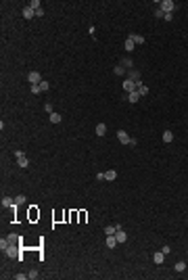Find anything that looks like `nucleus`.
<instances>
[{
  "label": "nucleus",
  "mask_w": 188,
  "mask_h": 280,
  "mask_svg": "<svg viewBox=\"0 0 188 280\" xmlns=\"http://www.w3.org/2000/svg\"><path fill=\"white\" fill-rule=\"evenodd\" d=\"M4 253H6L9 257H13V259H21V257H19V243H11Z\"/></svg>",
  "instance_id": "f257e3e1"
},
{
  "label": "nucleus",
  "mask_w": 188,
  "mask_h": 280,
  "mask_svg": "<svg viewBox=\"0 0 188 280\" xmlns=\"http://www.w3.org/2000/svg\"><path fill=\"white\" fill-rule=\"evenodd\" d=\"M15 157H17V165H19V167H29V159H27V157H25V153H21V151H17L15 153Z\"/></svg>",
  "instance_id": "f03ea898"
},
{
  "label": "nucleus",
  "mask_w": 188,
  "mask_h": 280,
  "mask_svg": "<svg viewBox=\"0 0 188 280\" xmlns=\"http://www.w3.org/2000/svg\"><path fill=\"white\" fill-rule=\"evenodd\" d=\"M157 6L161 9L163 13H174V9H176V4L171 2V0H163V2H157Z\"/></svg>",
  "instance_id": "7ed1b4c3"
},
{
  "label": "nucleus",
  "mask_w": 188,
  "mask_h": 280,
  "mask_svg": "<svg viewBox=\"0 0 188 280\" xmlns=\"http://www.w3.org/2000/svg\"><path fill=\"white\" fill-rule=\"evenodd\" d=\"M27 80H29V84H42L44 80H42V73H38V71H29L27 73Z\"/></svg>",
  "instance_id": "20e7f679"
},
{
  "label": "nucleus",
  "mask_w": 188,
  "mask_h": 280,
  "mask_svg": "<svg viewBox=\"0 0 188 280\" xmlns=\"http://www.w3.org/2000/svg\"><path fill=\"white\" fill-rule=\"evenodd\" d=\"M140 78H142V75H140V71H136V69H132V71L128 73V80H132V82L136 84V86H140V84H142Z\"/></svg>",
  "instance_id": "39448f33"
},
{
  "label": "nucleus",
  "mask_w": 188,
  "mask_h": 280,
  "mask_svg": "<svg viewBox=\"0 0 188 280\" xmlns=\"http://www.w3.org/2000/svg\"><path fill=\"white\" fill-rule=\"evenodd\" d=\"M123 90H126V94H130V92H136L138 90V86L132 82V80H123Z\"/></svg>",
  "instance_id": "423d86ee"
},
{
  "label": "nucleus",
  "mask_w": 188,
  "mask_h": 280,
  "mask_svg": "<svg viewBox=\"0 0 188 280\" xmlns=\"http://www.w3.org/2000/svg\"><path fill=\"white\" fill-rule=\"evenodd\" d=\"M117 140L121 142V144H130V140H132V138L128 136V132H126V130H119V132H117Z\"/></svg>",
  "instance_id": "0eeeda50"
},
{
  "label": "nucleus",
  "mask_w": 188,
  "mask_h": 280,
  "mask_svg": "<svg viewBox=\"0 0 188 280\" xmlns=\"http://www.w3.org/2000/svg\"><path fill=\"white\" fill-rule=\"evenodd\" d=\"M105 245L109 247V249H115V247H117V238H115V234H107Z\"/></svg>",
  "instance_id": "6e6552de"
},
{
  "label": "nucleus",
  "mask_w": 188,
  "mask_h": 280,
  "mask_svg": "<svg viewBox=\"0 0 188 280\" xmlns=\"http://www.w3.org/2000/svg\"><path fill=\"white\" fill-rule=\"evenodd\" d=\"M115 238H117V243H126V240H128V232L121 230V226H119L117 232H115Z\"/></svg>",
  "instance_id": "1a4fd4ad"
},
{
  "label": "nucleus",
  "mask_w": 188,
  "mask_h": 280,
  "mask_svg": "<svg viewBox=\"0 0 188 280\" xmlns=\"http://www.w3.org/2000/svg\"><path fill=\"white\" fill-rule=\"evenodd\" d=\"M128 38L132 40V42H134V44H144V42H146V40H144V38H142L140 34H130Z\"/></svg>",
  "instance_id": "9d476101"
},
{
  "label": "nucleus",
  "mask_w": 188,
  "mask_h": 280,
  "mask_svg": "<svg viewBox=\"0 0 188 280\" xmlns=\"http://www.w3.org/2000/svg\"><path fill=\"white\" fill-rule=\"evenodd\" d=\"M163 259H165V253H163V251H157V253L153 255V261L157 263V266H161V263H163Z\"/></svg>",
  "instance_id": "9b49d317"
},
{
  "label": "nucleus",
  "mask_w": 188,
  "mask_h": 280,
  "mask_svg": "<svg viewBox=\"0 0 188 280\" xmlns=\"http://www.w3.org/2000/svg\"><path fill=\"white\" fill-rule=\"evenodd\" d=\"M126 98H128L130 103H138V100H140L142 96L138 94V90H136V92H130V94H126Z\"/></svg>",
  "instance_id": "f8f14e48"
},
{
  "label": "nucleus",
  "mask_w": 188,
  "mask_h": 280,
  "mask_svg": "<svg viewBox=\"0 0 188 280\" xmlns=\"http://www.w3.org/2000/svg\"><path fill=\"white\" fill-rule=\"evenodd\" d=\"M115 178H117V172H115V169H109V172H105V180H107V182H113Z\"/></svg>",
  "instance_id": "ddd939ff"
},
{
  "label": "nucleus",
  "mask_w": 188,
  "mask_h": 280,
  "mask_svg": "<svg viewBox=\"0 0 188 280\" xmlns=\"http://www.w3.org/2000/svg\"><path fill=\"white\" fill-rule=\"evenodd\" d=\"M23 17L25 19H32V17H36V11L32 9V6H25L23 9Z\"/></svg>",
  "instance_id": "4468645a"
},
{
  "label": "nucleus",
  "mask_w": 188,
  "mask_h": 280,
  "mask_svg": "<svg viewBox=\"0 0 188 280\" xmlns=\"http://www.w3.org/2000/svg\"><path fill=\"white\" fill-rule=\"evenodd\" d=\"M2 207H15V199H11V197H2Z\"/></svg>",
  "instance_id": "2eb2a0df"
},
{
  "label": "nucleus",
  "mask_w": 188,
  "mask_h": 280,
  "mask_svg": "<svg viewBox=\"0 0 188 280\" xmlns=\"http://www.w3.org/2000/svg\"><path fill=\"white\" fill-rule=\"evenodd\" d=\"M107 134V126L105 123H96V136H105Z\"/></svg>",
  "instance_id": "dca6fc26"
},
{
  "label": "nucleus",
  "mask_w": 188,
  "mask_h": 280,
  "mask_svg": "<svg viewBox=\"0 0 188 280\" xmlns=\"http://www.w3.org/2000/svg\"><path fill=\"white\" fill-rule=\"evenodd\" d=\"M61 121H63L61 113H50V123H61Z\"/></svg>",
  "instance_id": "f3484780"
},
{
  "label": "nucleus",
  "mask_w": 188,
  "mask_h": 280,
  "mask_svg": "<svg viewBox=\"0 0 188 280\" xmlns=\"http://www.w3.org/2000/svg\"><path fill=\"white\" fill-rule=\"evenodd\" d=\"M171 140H174V134H171V130H165V132H163V142H167V144H169Z\"/></svg>",
  "instance_id": "a211bd4d"
},
{
  "label": "nucleus",
  "mask_w": 188,
  "mask_h": 280,
  "mask_svg": "<svg viewBox=\"0 0 188 280\" xmlns=\"http://www.w3.org/2000/svg\"><path fill=\"white\" fill-rule=\"evenodd\" d=\"M25 195H19V197H15V207H19V205H25Z\"/></svg>",
  "instance_id": "6ab92c4d"
},
{
  "label": "nucleus",
  "mask_w": 188,
  "mask_h": 280,
  "mask_svg": "<svg viewBox=\"0 0 188 280\" xmlns=\"http://www.w3.org/2000/svg\"><path fill=\"white\" fill-rule=\"evenodd\" d=\"M113 73H115V75H119V78H121V75H123V73H126V69H123V65H115V69H113Z\"/></svg>",
  "instance_id": "aec40b11"
},
{
  "label": "nucleus",
  "mask_w": 188,
  "mask_h": 280,
  "mask_svg": "<svg viewBox=\"0 0 188 280\" xmlns=\"http://www.w3.org/2000/svg\"><path fill=\"white\" fill-rule=\"evenodd\" d=\"M138 94H140V96H146V94H149V86L140 84V86H138Z\"/></svg>",
  "instance_id": "412c9836"
},
{
  "label": "nucleus",
  "mask_w": 188,
  "mask_h": 280,
  "mask_svg": "<svg viewBox=\"0 0 188 280\" xmlns=\"http://www.w3.org/2000/svg\"><path fill=\"white\" fill-rule=\"evenodd\" d=\"M9 245H11V240H9V238H2V240H0V249H2V251H6V249H9Z\"/></svg>",
  "instance_id": "4be33fe9"
},
{
  "label": "nucleus",
  "mask_w": 188,
  "mask_h": 280,
  "mask_svg": "<svg viewBox=\"0 0 188 280\" xmlns=\"http://www.w3.org/2000/svg\"><path fill=\"white\" fill-rule=\"evenodd\" d=\"M117 228H119V226H107L105 234H115V232H117Z\"/></svg>",
  "instance_id": "5701e85b"
},
{
  "label": "nucleus",
  "mask_w": 188,
  "mask_h": 280,
  "mask_svg": "<svg viewBox=\"0 0 188 280\" xmlns=\"http://www.w3.org/2000/svg\"><path fill=\"white\" fill-rule=\"evenodd\" d=\"M134 46H136V44H134V42H132V40H126V50H128V52H132V50H134Z\"/></svg>",
  "instance_id": "b1692460"
},
{
  "label": "nucleus",
  "mask_w": 188,
  "mask_h": 280,
  "mask_svg": "<svg viewBox=\"0 0 188 280\" xmlns=\"http://www.w3.org/2000/svg\"><path fill=\"white\" fill-rule=\"evenodd\" d=\"M6 238H9L11 243H19V240H23V238H21V236H17V234H9Z\"/></svg>",
  "instance_id": "393cba45"
},
{
  "label": "nucleus",
  "mask_w": 188,
  "mask_h": 280,
  "mask_svg": "<svg viewBox=\"0 0 188 280\" xmlns=\"http://www.w3.org/2000/svg\"><path fill=\"white\" fill-rule=\"evenodd\" d=\"M29 6H32L34 11H38V9H42V4H40V0H32V2H29Z\"/></svg>",
  "instance_id": "a878e982"
},
{
  "label": "nucleus",
  "mask_w": 188,
  "mask_h": 280,
  "mask_svg": "<svg viewBox=\"0 0 188 280\" xmlns=\"http://www.w3.org/2000/svg\"><path fill=\"white\" fill-rule=\"evenodd\" d=\"M184 270H186V263H184V261H178L176 263V272H184Z\"/></svg>",
  "instance_id": "bb28decb"
},
{
  "label": "nucleus",
  "mask_w": 188,
  "mask_h": 280,
  "mask_svg": "<svg viewBox=\"0 0 188 280\" xmlns=\"http://www.w3.org/2000/svg\"><path fill=\"white\" fill-rule=\"evenodd\" d=\"M155 17H157V19H163V17H165V13L161 11L159 6H157V9H155Z\"/></svg>",
  "instance_id": "cd10ccee"
},
{
  "label": "nucleus",
  "mask_w": 188,
  "mask_h": 280,
  "mask_svg": "<svg viewBox=\"0 0 188 280\" xmlns=\"http://www.w3.org/2000/svg\"><path fill=\"white\" fill-rule=\"evenodd\" d=\"M48 88H50V84H48V82H46V80H44V82L40 84V92H46Z\"/></svg>",
  "instance_id": "c85d7f7f"
},
{
  "label": "nucleus",
  "mask_w": 188,
  "mask_h": 280,
  "mask_svg": "<svg viewBox=\"0 0 188 280\" xmlns=\"http://www.w3.org/2000/svg\"><path fill=\"white\" fill-rule=\"evenodd\" d=\"M29 90H32V94H40V84H32Z\"/></svg>",
  "instance_id": "c756f323"
},
{
  "label": "nucleus",
  "mask_w": 188,
  "mask_h": 280,
  "mask_svg": "<svg viewBox=\"0 0 188 280\" xmlns=\"http://www.w3.org/2000/svg\"><path fill=\"white\" fill-rule=\"evenodd\" d=\"M121 65H123V69H126V67H132V59H123Z\"/></svg>",
  "instance_id": "7c9ffc66"
},
{
  "label": "nucleus",
  "mask_w": 188,
  "mask_h": 280,
  "mask_svg": "<svg viewBox=\"0 0 188 280\" xmlns=\"http://www.w3.org/2000/svg\"><path fill=\"white\" fill-rule=\"evenodd\" d=\"M27 278H38V270H32V272L27 274Z\"/></svg>",
  "instance_id": "2f4dec72"
},
{
  "label": "nucleus",
  "mask_w": 188,
  "mask_h": 280,
  "mask_svg": "<svg viewBox=\"0 0 188 280\" xmlns=\"http://www.w3.org/2000/svg\"><path fill=\"white\" fill-rule=\"evenodd\" d=\"M161 251H163L165 255H169V253H171V247H169V245H165V247H163V249H161Z\"/></svg>",
  "instance_id": "473e14b6"
},
{
  "label": "nucleus",
  "mask_w": 188,
  "mask_h": 280,
  "mask_svg": "<svg viewBox=\"0 0 188 280\" xmlns=\"http://www.w3.org/2000/svg\"><path fill=\"white\" fill-rule=\"evenodd\" d=\"M44 109H46V113H48V115H50V113H55V111H52V105H50V103H48V105H44Z\"/></svg>",
  "instance_id": "72a5a7b5"
},
{
  "label": "nucleus",
  "mask_w": 188,
  "mask_h": 280,
  "mask_svg": "<svg viewBox=\"0 0 188 280\" xmlns=\"http://www.w3.org/2000/svg\"><path fill=\"white\" fill-rule=\"evenodd\" d=\"M27 278V274H15V280H25Z\"/></svg>",
  "instance_id": "f704fd0d"
},
{
  "label": "nucleus",
  "mask_w": 188,
  "mask_h": 280,
  "mask_svg": "<svg viewBox=\"0 0 188 280\" xmlns=\"http://www.w3.org/2000/svg\"><path fill=\"white\" fill-rule=\"evenodd\" d=\"M171 17H174V13H165L163 19H165V21H171Z\"/></svg>",
  "instance_id": "c9c22d12"
},
{
  "label": "nucleus",
  "mask_w": 188,
  "mask_h": 280,
  "mask_svg": "<svg viewBox=\"0 0 188 280\" xmlns=\"http://www.w3.org/2000/svg\"><path fill=\"white\" fill-rule=\"evenodd\" d=\"M88 32H90V36H94V34H96V27H94V25H90V27H88Z\"/></svg>",
  "instance_id": "e433bc0d"
}]
</instances>
